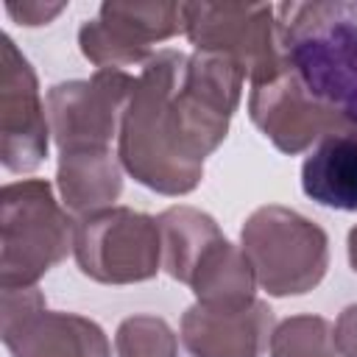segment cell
Segmentation results:
<instances>
[{"label": "cell", "instance_id": "obj_1", "mask_svg": "<svg viewBox=\"0 0 357 357\" xmlns=\"http://www.w3.org/2000/svg\"><path fill=\"white\" fill-rule=\"evenodd\" d=\"M245 73L220 53L156 50L137 73L123 112L117 156L128 176L162 195H187L206 156L226 139Z\"/></svg>", "mask_w": 357, "mask_h": 357}, {"label": "cell", "instance_id": "obj_2", "mask_svg": "<svg viewBox=\"0 0 357 357\" xmlns=\"http://www.w3.org/2000/svg\"><path fill=\"white\" fill-rule=\"evenodd\" d=\"M276 17L287 67L357 131V0L279 3Z\"/></svg>", "mask_w": 357, "mask_h": 357}, {"label": "cell", "instance_id": "obj_3", "mask_svg": "<svg viewBox=\"0 0 357 357\" xmlns=\"http://www.w3.org/2000/svg\"><path fill=\"white\" fill-rule=\"evenodd\" d=\"M75 240V220L45 178L8 181L0 190V287H36Z\"/></svg>", "mask_w": 357, "mask_h": 357}, {"label": "cell", "instance_id": "obj_4", "mask_svg": "<svg viewBox=\"0 0 357 357\" xmlns=\"http://www.w3.org/2000/svg\"><path fill=\"white\" fill-rule=\"evenodd\" d=\"M257 284L271 296H304L321 284L329 268L326 231L296 209L271 204L248 215L240 231Z\"/></svg>", "mask_w": 357, "mask_h": 357}, {"label": "cell", "instance_id": "obj_5", "mask_svg": "<svg viewBox=\"0 0 357 357\" xmlns=\"http://www.w3.org/2000/svg\"><path fill=\"white\" fill-rule=\"evenodd\" d=\"M181 17L192 47L229 56L251 86L287 67L271 3H181Z\"/></svg>", "mask_w": 357, "mask_h": 357}, {"label": "cell", "instance_id": "obj_6", "mask_svg": "<svg viewBox=\"0 0 357 357\" xmlns=\"http://www.w3.org/2000/svg\"><path fill=\"white\" fill-rule=\"evenodd\" d=\"M73 254L84 276L103 284L153 279L162 268L156 218L131 206H109L75 220Z\"/></svg>", "mask_w": 357, "mask_h": 357}, {"label": "cell", "instance_id": "obj_7", "mask_svg": "<svg viewBox=\"0 0 357 357\" xmlns=\"http://www.w3.org/2000/svg\"><path fill=\"white\" fill-rule=\"evenodd\" d=\"M137 86V75L128 70H98L86 81H61L47 89V123L50 134L64 151L109 148L120 134L123 112Z\"/></svg>", "mask_w": 357, "mask_h": 357}, {"label": "cell", "instance_id": "obj_8", "mask_svg": "<svg viewBox=\"0 0 357 357\" xmlns=\"http://www.w3.org/2000/svg\"><path fill=\"white\" fill-rule=\"evenodd\" d=\"M184 31L181 3H103L95 20L78 28V47L98 70L142 67L153 42Z\"/></svg>", "mask_w": 357, "mask_h": 357}, {"label": "cell", "instance_id": "obj_9", "mask_svg": "<svg viewBox=\"0 0 357 357\" xmlns=\"http://www.w3.org/2000/svg\"><path fill=\"white\" fill-rule=\"evenodd\" d=\"M50 123L31 61L8 33L0 36V159L11 173H31L47 156Z\"/></svg>", "mask_w": 357, "mask_h": 357}, {"label": "cell", "instance_id": "obj_10", "mask_svg": "<svg viewBox=\"0 0 357 357\" xmlns=\"http://www.w3.org/2000/svg\"><path fill=\"white\" fill-rule=\"evenodd\" d=\"M248 114L254 126L282 153L290 156L315 148L329 134L351 131L343 117H337L332 109H326L304 89V84L296 78L290 67L251 86Z\"/></svg>", "mask_w": 357, "mask_h": 357}, {"label": "cell", "instance_id": "obj_11", "mask_svg": "<svg viewBox=\"0 0 357 357\" xmlns=\"http://www.w3.org/2000/svg\"><path fill=\"white\" fill-rule=\"evenodd\" d=\"M273 335V310L259 301L204 304L181 315V343L192 357H259Z\"/></svg>", "mask_w": 357, "mask_h": 357}, {"label": "cell", "instance_id": "obj_12", "mask_svg": "<svg viewBox=\"0 0 357 357\" xmlns=\"http://www.w3.org/2000/svg\"><path fill=\"white\" fill-rule=\"evenodd\" d=\"M3 343L11 357H112L100 324L47 307L3 315Z\"/></svg>", "mask_w": 357, "mask_h": 357}, {"label": "cell", "instance_id": "obj_13", "mask_svg": "<svg viewBox=\"0 0 357 357\" xmlns=\"http://www.w3.org/2000/svg\"><path fill=\"white\" fill-rule=\"evenodd\" d=\"M56 187L67 212L84 218L114 206L123 192L120 156L109 148H81L59 153Z\"/></svg>", "mask_w": 357, "mask_h": 357}, {"label": "cell", "instance_id": "obj_14", "mask_svg": "<svg viewBox=\"0 0 357 357\" xmlns=\"http://www.w3.org/2000/svg\"><path fill=\"white\" fill-rule=\"evenodd\" d=\"M301 190L321 206L357 212V134L324 137L301 165Z\"/></svg>", "mask_w": 357, "mask_h": 357}, {"label": "cell", "instance_id": "obj_15", "mask_svg": "<svg viewBox=\"0 0 357 357\" xmlns=\"http://www.w3.org/2000/svg\"><path fill=\"white\" fill-rule=\"evenodd\" d=\"M156 223L162 234V268L170 273V279L190 284V276L198 268L201 257L223 237L220 226L212 215L184 204L167 206L156 218Z\"/></svg>", "mask_w": 357, "mask_h": 357}, {"label": "cell", "instance_id": "obj_16", "mask_svg": "<svg viewBox=\"0 0 357 357\" xmlns=\"http://www.w3.org/2000/svg\"><path fill=\"white\" fill-rule=\"evenodd\" d=\"M204 304H243L257 298V276L245 251L220 237L198 262L187 284Z\"/></svg>", "mask_w": 357, "mask_h": 357}, {"label": "cell", "instance_id": "obj_17", "mask_svg": "<svg viewBox=\"0 0 357 357\" xmlns=\"http://www.w3.org/2000/svg\"><path fill=\"white\" fill-rule=\"evenodd\" d=\"M271 357H337L332 326L321 315H293L271 335Z\"/></svg>", "mask_w": 357, "mask_h": 357}, {"label": "cell", "instance_id": "obj_18", "mask_svg": "<svg viewBox=\"0 0 357 357\" xmlns=\"http://www.w3.org/2000/svg\"><path fill=\"white\" fill-rule=\"evenodd\" d=\"M117 357H178V343L165 318L131 315L114 335Z\"/></svg>", "mask_w": 357, "mask_h": 357}, {"label": "cell", "instance_id": "obj_19", "mask_svg": "<svg viewBox=\"0 0 357 357\" xmlns=\"http://www.w3.org/2000/svg\"><path fill=\"white\" fill-rule=\"evenodd\" d=\"M67 8V3H39V0H22V3H6V14L28 28L47 25L53 17H59Z\"/></svg>", "mask_w": 357, "mask_h": 357}, {"label": "cell", "instance_id": "obj_20", "mask_svg": "<svg viewBox=\"0 0 357 357\" xmlns=\"http://www.w3.org/2000/svg\"><path fill=\"white\" fill-rule=\"evenodd\" d=\"M332 340L337 349V357H357V304H349L335 326H332Z\"/></svg>", "mask_w": 357, "mask_h": 357}, {"label": "cell", "instance_id": "obj_21", "mask_svg": "<svg viewBox=\"0 0 357 357\" xmlns=\"http://www.w3.org/2000/svg\"><path fill=\"white\" fill-rule=\"evenodd\" d=\"M349 262H351V268L357 271V226L349 231Z\"/></svg>", "mask_w": 357, "mask_h": 357}]
</instances>
